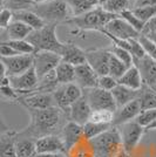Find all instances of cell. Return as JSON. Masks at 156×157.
I'll return each mask as SVG.
<instances>
[{
  "label": "cell",
  "instance_id": "cell-1",
  "mask_svg": "<svg viewBox=\"0 0 156 157\" xmlns=\"http://www.w3.org/2000/svg\"><path fill=\"white\" fill-rule=\"evenodd\" d=\"M29 114V124L19 131L20 136L38 140L47 135H60L62 128L69 121L68 115L58 107L39 110H27Z\"/></svg>",
  "mask_w": 156,
  "mask_h": 157
},
{
  "label": "cell",
  "instance_id": "cell-2",
  "mask_svg": "<svg viewBox=\"0 0 156 157\" xmlns=\"http://www.w3.org/2000/svg\"><path fill=\"white\" fill-rule=\"evenodd\" d=\"M119 15L109 13L104 11L101 6H98L96 8L92 10L87 13L79 15V17H72L66 24L69 26L74 27L75 31H73V34H80L85 32H101L104 29L113 19L117 18Z\"/></svg>",
  "mask_w": 156,
  "mask_h": 157
},
{
  "label": "cell",
  "instance_id": "cell-3",
  "mask_svg": "<svg viewBox=\"0 0 156 157\" xmlns=\"http://www.w3.org/2000/svg\"><path fill=\"white\" fill-rule=\"evenodd\" d=\"M95 157H117L124 149L117 127H111L98 137L89 140Z\"/></svg>",
  "mask_w": 156,
  "mask_h": 157
},
{
  "label": "cell",
  "instance_id": "cell-4",
  "mask_svg": "<svg viewBox=\"0 0 156 157\" xmlns=\"http://www.w3.org/2000/svg\"><path fill=\"white\" fill-rule=\"evenodd\" d=\"M57 27L58 24H47L41 29L33 31L26 40L32 44L33 47L35 48V52L47 51L61 55L65 47V42H61L59 40L57 35Z\"/></svg>",
  "mask_w": 156,
  "mask_h": 157
},
{
  "label": "cell",
  "instance_id": "cell-5",
  "mask_svg": "<svg viewBox=\"0 0 156 157\" xmlns=\"http://www.w3.org/2000/svg\"><path fill=\"white\" fill-rule=\"evenodd\" d=\"M32 10L47 24H66L73 17L71 8L65 0H49L44 4H37Z\"/></svg>",
  "mask_w": 156,
  "mask_h": 157
},
{
  "label": "cell",
  "instance_id": "cell-6",
  "mask_svg": "<svg viewBox=\"0 0 156 157\" xmlns=\"http://www.w3.org/2000/svg\"><path fill=\"white\" fill-rule=\"evenodd\" d=\"M117 129L120 131L124 149L129 154H131L136 149V147L141 142L143 135L146 132L144 127L138 124L136 121H131V122H128V123L119 125Z\"/></svg>",
  "mask_w": 156,
  "mask_h": 157
},
{
  "label": "cell",
  "instance_id": "cell-7",
  "mask_svg": "<svg viewBox=\"0 0 156 157\" xmlns=\"http://www.w3.org/2000/svg\"><path fill=\"white\" fill-rule=\"evenodd\" d=\"M1 68L8 76L21 75L34 66V54H19L11 58H0Z\"/></svg>",
  "mask_w": 156,
  "mask_h": 157
},
{
  "label": "cell",
  "instance_id": "cell-8",
  "mask_svg": "<svg viewBox=\"0 0 156 157\" xmlns=\"http://www.w3.org/2000/svg\"><path fill=\"white\" fill-rule=\"evenodd\" d=\"M85 94L93 110H117V105L111 92L104 90L100 87L86 89Z\"/></svg>",
  "mask_w": 156,
  "mask_h": 157
},
{
  "label": "cell",
  "instance_id": "cell-9",
  "mask_svg": "<svg viewBox=\"0 0 156 157\" xmlns=\"http://www.w3.org/2000/svg\"><path fill=\"white\" fill-rule=\"evenodd\" d=\"M62 61L61 55L57 53L40 51L34 53V68L38 78H41L48 73L55 71L58 65Z\"/></svg>",
  "mask_w": 156,
  "mask_h": 157
},
{
  "label": "cell",
  "instance_id": "cell-10",
  "mask_svg": "<svg viewBox=\"0 0 156 157\" xmlns=\"http://www.w3.org/2000/svg\"><path fill=\"white\" fill-rule=\"evenodd\" d=\"M87 62L98 73L99 76L109 75V62L111 53L109 48H94L86 51Z\"/></svg>",
  "mask_w": 156,
  "mask_h": 157
},
{
  "label": "cell",
  "instance_id": "cell-11",
  "mask_svg": "<svg viewBox=\"0 0 156 157\" xmlns=\"http://www.w3.org/2000/svg\"><path fill=\"white\" fill-rule=\"evenodd\" d=\"M10 78H11V86L18 92L20 96L34 93L39 83V78L37 75L34 66L24 74L18 76H10Z\"/></svg>",
  "mask_w": 156,
  "mask_h": 157
},
{
  "label": "cell",
  "instance_id": "cell-12",
  "mask_svg": "<svg viewBox=\"0 0 156 157\" xmlns=\"http://www.w3.org/2000/svg\"><path fill=\"white\" fill-rule=\"evenodd\" d=\"M18 103L26 110H39L57 107L53 93H32L28 95L20 96Z\"/></svg>",
  "mask_w": 156,
  "mask_h": 157
},
{
  "label": "cell",
  "instance_id": "cell-13",
  "mask_svg": "<svg viewBox=\"0 0 156 157\" xmlns=\"http://www.w3.org/2000/svg\"><path fill=\"white\" fill-rule=\"evenodd\" d=\"M102 31L109 33L113 36L122 40L138 39L141 36V33L137 32L134 27L130 26L129 24L126 20L122 19L120 15L117 18H115V19L111 20Z\"/></svg>",
  "mask_w": 156,
  "mask_h": 157
},
{
  "label": "cell",
  "instance_id": "cell-14",
  "mask_svg": "<svg viewBox=\"0 0 156 157\" xmlns=\"http://www.w3.org/2000/svg\"><path fill=\"white\" fill-rule=\"evenodd\" d=\"M99 78L98 73L88 62L75 67V82L84 90L99 87Z\"/></svg>",
  "mask_w": 156,
  "mask_h": 157
},
{
  "label": "cell",
  "instance_id": "cell-15",
  "mask_svg": "<svg viewBox=\"0 0 156 157\" xmlns=\"http://www.w3.org/2000/svg\"><path fill=\"white\" fill-rule=\"evenodd\" d=\"M141 111H142V108H141L140 100L136 98V100L131 101L129 103L117 108V110L114 114L113 125L114 127H119V125L124 124V123L135 121Z\"/></svg>",
  "mask_w": 156,
  "mask_h": 157
},
{
  "label": "cell",
  "instance_id": "cell-16",
  "mask_svg": "<svg viewBox=\"0 0 156 157\" xmlns=\"http://www.w3.org/2000/svg\"><path fill=\"white\" fill-rule=\"evenodd\" d=\"M92 113L93 109L88 102L86 94H84L82 98L72 105L69 111V121H73L80 125H85L89 121Z\"/></svg>",
  "mask_w": 156,
  "mask_h": 157
},
{
  "label": "cell",
  "instance_id": "cell-17",
  "mask_svg": "<svg viewBox=\"0 0 156 157\" xmlns=\"http://www.w3.org/2000/svg\"><path fill=\"white\" fill-rule=\"evenodd\" d=\"M60 136L64 140V143L66 147V152H69L72 148L82 140L84 136V125H80L73 121H68L62 128L60 132Z\"/></svg>",
  "mask_w": 156,
  "mask_h": 157
},
{
  "label": "cell",
  "instance_id": "cell-18",
  "mask_svg": "<svg viewBox=\"0 0 156 157\" xmlns=\"http://www.w3.org/2000/svg\"><path fill=\"white\" fill-rule=\"evenodd\" d=\"M134 66L141 73L143 82L146 85L154 87L156 86V61L150 58L148 54L140 59H134Z\"/></svg>",
  "mask_w": 156,
  "mask_h": 157
},
{
  "label": "cell",
  "instance_id": "cell-19",
  "mask_svg": "<svg viewBox=\"0 0 156 157\" xmlns=\"http://www.w3.org/2000/svg\"><path fill=\"white\" fill-rule=\"evenodd\" d=\"M37 152H66L64 140L60 135H47L35 141Z\"/></svg>",
  "mask_w": 156,
  "mask_h": 157
},
{
  "label": "cell",
  "instance_id": "cell-20",
  "mask_svg": "<svg viewBox=\"0 0 156 157\" xmlns=\"http://www.w3.org/2000/svg\"><path fill=\"white\" fill-rule=\"evenodd\" d=\"M19 131L14 129L2 130L0 136V157L17 156V140Z\"/></svg>",
  "mask_w": 156,
  "mask_h": 157
},
{
  "label": "cell",
  "instance_id": "cell-21",
  "mask_svg": "<svg viewBox=\"0 0 156 157\" xmlns=\"http://www.w3.org/2000/svg\"><path fill=\"white\" fill-rule=\"evenodd\" d=\"M61 59L67 63H71L73 66H80L87 62L86 51L81 47L75 45L74 42H66L64 51L61 53Z\"/></svg>",
  "mask_w": 156,
  "mask_h": 157
},
{
  "label": "cell",
  "instance_id": "cell-22",
  "mask_svg": "<svg viewBox=\"0 0 156 157\" xmlns=\"http://www.w3.org/2000/svg\"><path fill=\"white\" fill-rule=\"evenodd\" d=\"M32 32L33 29L29 26H27L26 24L14 20L6 29L2 31L1 42L10 41V40H26Z\"/></svg>",
  "mask_w": 156,
  "mask_h": 157
},
{
  "label": "cell",
  "instance_id": "cell-23",
  "mask_svg": "<svg viewBox=\"0 0 156 157\" xmlns=\"http://www.w3.org/2000/svg\"><path fill=\"white\" fill-rule=\"evenodd\" d=\"M14 13V20L15 21H21L24 24H26L27 26H29L33 31L41 29L42 27L47 25L45 20L41 17H39L33 10H22V11H15Z\"/></svg>",
  "mask_w": 156,
  "mask_h": 157
},
{
  "label": "cell",
  "instance_id": "cell-24",
  "mask_svg": "<svg viewBox=\"0 0 156 157\" xmlns=\"http://www.w3.org/2000/svg\"><path fill=\"white\" fill-rule=\"evenodd\" d=\"M117 82H119V85L128 87V88L134 89V90H141L143 85H144L141 73L137 69L136 66L134 65L127 69V72L117 80Z\"/></svg>",
  "mask_w": 156,
  "mask_h": 157
},
{
  "label": "cell",
  "instance_id": "cell-25",
  "mask_svg": "<svg viewBox=\"0 0 156 157\" xmlns=\"http://www.w3.org/2000/svg\"><path fill=\"white\" fill-rule=\"evenodd\" d=\"M113 98L116 102L117 108L122 107V105L129 103L131 101L136 100L140 96V90H134V89H130L128 87H124L122 85H117L113 90Z\"/></svg>",
  "mask_w": 156,
  "mask_h": 157
},
{
  "label": "cell",
  "instance_id": "cell-26",
  "mask_svg": "<svg viewBox=\"0 0 156 157\" xmlns=\"http://www.w3.org/2000/svg\"><path fill=\"white\" fill-rule=\"evenodd\" d=\"M55 73L60 86L75 82V66L61 61L55 68Z\"/></svg>",
  "mask_w": 156,
  "mask_h": 157
},
{
  "label": "cell",
  "instance_id": "cell-27",
  "mask_svg": "<svg viewBox=\"0 0 156 157\" xmlns=\"http://www.w3.org/2000/svg\"><path fill=\"white\" fill-rule=\"evenodd\" d=\"M71 8L73 17H79L99 6L98 0H65Z\"/></svg>",
  "mask_w": 156,
  "mask_h": 157
},
{
  "label": "cell",
  "instance_id": "cell-28",
  "mask_svg": "<svg viewBox=\"0 0 156 157\" xmlns=\"http://www.w3.org/2000/svg\"><path fill=\"white\" fill-rule=\"evenodd\" d=\"M35 154H37L35 140L18 135V140H17V156L33 157Z\"/></svg>",
  "mask_w": 156,
  "mask_h": 157
},
{
  "label": "cell",
  "instance_id": "cell-29",
  "mask_svg": "<svg viewBox=\"0 0 156 157\" xmlns=\"http://www.w3.org/2000/svg\"><path fill=\"white\" fill-rule=\"evenodd\" d=\"M140 103L142 110L156 109V90L148 85H143L142 89L140 90Z\"/></svg>",
  "mask_w": 156,
  "mask_h": 157
},
{
  "label": "cell",
  "instance_id": "cell-30",
  "mask_svg": "<svg viewBox=\"0 0 156 157\" xmlns=\"http://www.w3.org/2000/svg\"><path fill=\"white\" fill-rule=\"evenodd\" d=\"M60 87L55 71L48 73L44 78H39V83L34 93H54Z\"/></svg>",
  "mask_w": 156,
  "mask_h": 157
},
{
  "label": "cell",
  "instance_id": "cell-31",
  "mask_svg": "<svg viewBox=\"0 0 156 157\" xmlns=\"http://www.w3.org/2000/svg\"><path fill=\"white\" fill-rule=\"evenodd\" d=\"M113 124L111 123H96V122H87L84 125V136L86 140H93V138L98 137L101 134H103L104 131L109 130Z\"/></svg>",
  "mask_w": 156,
  "mask_h": 157
},
{
  "label": "cell",
  "instance_id": "cell-32",
  "mask_svg": "<svg viewBox=\"0 0 156 157\" xmlns=\"http://www.w3.org/2000/svg\"><path fill=\"white\" fill-rule=\"evenodd\" d=\"M67 157H95V155L91 142L86 138H82L76 145L72 148L69 152H67Z\"/></svg>",
  "mask_w": 156,
  "mask_h": 157
},
{
  "label": "cell",
  "instance_id": "cell-33",
  "mask_svg": "<svg viewBox=\"0 0 156 157\" xmlns=\"http://www.w3.org/2000/svg\"><path fill=\"white\" fill-rule=\"evenodd\" d=\"M53 96H54L55 105L58 107L59 109L65 111L66 114L68 115V117H69V111H71L72 103H71V101L68 100V98H67V95H66L64 86H60L58 89L53 93Z\"/></svg>",
  "mask_w": 156,
  "mask_h": 157
},
{
  "label": "cell",
  "instance_id": "cell-34",
  "mask_svg": "<svg viewBox=\"0 0 156 157\" xmlns=\"http://www.w3.org/2000/svg\"><path fill=\"white\" fill-rule=\"evenodd\" d=\"M130 5V0H109L106 5L101 6L104 11L109 13L120 15L123 11L128 10Z\"/></svg>",
  "mask_w": 156,
  "mask_h": 157
},
{
  "label": "cell",
  "instance_id": "cell-35",
  "mask_svg": "<svg viewBox=\"0 0 156 157\" xmlns=\"http://www.w3.org/2000/svg\"><path fill=\"white\" fill-rule=\"evenodd\" d=\"M128 68H129V67L126 65V63H123L121 60H119L116 56H114V55L111 54V62H109V75H111V76L119 80V78L123 75L124 73L127 72Z\"/></svg>",
  "mask_w": 156,
  "mask_h": 157
},
{
  "label": "cell",
  "instance_id": "cell-36",
  "mask_svg": "<svg viewBox=\"0 0 156 157\" xmlns=\"http://www.w3.org/2000/svg\"><path fill=\"white\" fill-rule=\"evenodd\" d=\"M120 17H121L123 20H126L130 26L134 27L137 32H140V33L143 32L146 24H144L141 19H138V18H137L136 15H135V13L133 12V10H131V8H128V10L123 11L122 13L120 14Z\"/></svg>",
  "mask_w": 156,
  "mask_h": 157
},
{
  "label": "cell",
  "instance_id": "cell-37",
  "mask_svg": "<svg viewBox=\"0 0 156 157\" xmlns=\"http://www.w3.org/2000/svg\"><path fill=\"white\" fill-rule=\"evenodd\" d=\"M109 51H111V53L114 56H116L119 60H121L128 67H131V66L134 65V59H133V55L130 54L129 51L124 49L122 47L116 46V45H113V44L109 47Z\"/></svg>",
  "mask_w": 156,
  "mask_h": 157
},
{
  "label": "cell",
  "instance_id": "cell-38",
  "mask_svg": "<svg viewBox=\"0 0 156 157\" xmlns=\"http://www.w3.org/2000/svg\"><path fill=\"white\" fill-rule=\"evenodd\" d=\"M64 89H65L66 95H67L68 100L71 101L72 105L74 102H76L78 100H80V98L84 96V94H85L84 89L76 82H72V83L64 85Z\"/></svg>",
  "mask_w": 156,
  "mask_h": 157
},
{
  "label": "cell",
  "instance_id": "cell-39",
  "mask_svg": "<svg viewBox=\"0 0 156 157\" xmlns=\"http://www.w3.org/2000/svg\"><path fill=\"white\" fill-rule=\"evenodd\" d=\"M5 42L12 48H14L19 54H34L35 53V48L27 40H10Z\"/></svg>",
  "mask_w": 156,
  "mask_h": 157
},
{
  "label": "cell",
  "instance_id": "cell-40",
  "mask_svg": "<svg viewBox=\"0 0 156 157\" xmlns=\"http://www.w3.org/2000/svg\"><path fill=\"white\" fill-rule=\"evenodd\" d=\"M35 5L34 0H5L2 7L10 8L11 11H22V10H32Z\"/></svg>",
  "mask_w": 156,
  "mask_h": 157
},
{
  "label": "cell",
  "instance_id": "cell-41",
  "mask_svg": "<svg viewBox=\"0 0 156 157\" xmlns=\"http://www.w3.org/2000/svg\"><path fill=\"white\" fill-rule=\"evenodd\" d=\"M138 19H141L147 24L150 19H153L156 15V5H148V6H141L136 8H131Z\"/></svg>",
  "mask_w": 156,
  "mask_h": 157
},
{
  "label": "cell",
  "instance_id": "cell-42",
  "mask_svg": "<svg viewBox=\"0 0 156 157\" xmlns=\"http://www.w3.org/2000/svg\"><path fill=\"white\" fill-rule=\"evenodd\" d=\"M114 114L115 113L111 110H93L89 121L96 122V123H111V124H113Z\"/></svg>",
  "mask_w": 156,
  "mask_h": 157
},
{
  "label": "cell",
  "instance_id": "cell-43",
  "mask_svg": "<svg viewBox=\"0 0 156 157\" xmlns=\"http://www.w3.org/2000/svg\"><path fill=\"white\" fill-rule=\"evenodd\" d=\"M136 121L138 124L142 127H148L150 123H153L156 121V109H149V110H142L140 113V115L136 117Z\"/></svg>",
  "mask_w": 156,
  "mask_h": 157
},
{
  "label": "cell",
  "instance_id": "cell-44",
  "mask_svg": "<svg viewBox=\"0 0 156 157\" xmlns=\"http://www.w3.org/2000/svg\"><path fill=\"white\" fill-rule=\"evenodd\" d=\"M0 94L4 101L13 102V101H19L20 95L18 92L14 89L12 86H0Z\"/></svg>",
  "mask_w": 156,
  "mask_h": 157
},
{
  "label": "cell",
  "instance_id": "cell-45",
  "mask_svg": "<svg viewBox=\"0 0 156 157\" xmlns=\"http://www.w3.org/2000/svg\"><path fill=\"white\" fill-rule=\"evenodd\" d=\"M14 21V13L13 11H11L10 8L2 7L1 12H0V28L1 31L6 29Z\"/></svg>",
  "mask_w": 156,
  "mask_h": 157
},
{
  "label": "cell",
  "instance_id": "cell-46",
  "mask_svg": "<svg viewBox=\"0 0 156 157\" xmlns=\"http://www.w3.org/2000/svg\"><path fill=\"white\" fill-rule=\"evenodd\" d=\"M138 41H140V44L142 45L146 54H148L150 58H153V59L156 61V45L155 44H154L153 41H150L147 36L142 35V34H141V36L138 38Z\"/></svg>",
  "mask_w": 156,
  "mask_h": 157
},
{
  "label": "cell",
  "instance_id": "cell-47",
  "mask_svg": "<svg viewBox=\"0 0 156 157\" xmlns=\"http://www.w3.org/2000/svg\"><path fill=\"white\" fill-rule=\"evenodd\" d=\"M117 85H119L117 80L111 76V75H103V76L99 78V87L104 89V90L111 92Z\"/></svg>",
  "mask_w": 156,
  "mask_h": 157
},
{
  "label": "cell",
  "instance_id": "cell-48",
  "mask_svg": "<svg viewBox=\"0 0 156 157\" xmlns=\"http://www.w3.org/2000/svg\"><path fill=\"white\" fill-rule=\"evenodd\" d=\"M19 55V53L17 52L14 48L7 45L6 42H1L0 45V58H11V56H15Z\"/></svg>",
  "mask_w": 156,
  "mask_h": 157
},
{
  "label": "cell",
  "instance_id": "cell-49",
  "mask_svg": "<svg viewBox=\"0 0 156 157\" xmlns=\"http://www.w3.org/2000/svg\"><path fill=\"white\" fill-rule=\"evenodd\" d=\"M149 32H156V15L146 24L144 29H143V32L141 34H146V33Z\"/></svg>",
  "mask_w": 156,
  "mask_h": 157
},
{
  "label": "cell",
  "instance_id": "cell-50",
  "mask_svg": "<svg viewBox=\"0 0 156 157\" xmlns=\"http://www.w3.org/2000/svg\"><path fill=\"white\" fill-rule=\"evenodd\" d=\"M33 157H67L65 152H37Z\"/></svg>",
  "mask_w": 156,
  "mask_h": 157
},
{
  "label": "cell",
  "instance_id": "cell-51",
  "mask_svg": "<svg viewBox=\"0 0 156 157\" xmlns=\"http://www.w3.org/2000/svg\"><path fill=\"white\" fill-rule=\"evenodd\" d=\"M148 5H156V0H134L131 8H136V7H141V6H148Z\"/></svg>",
  "mask_w": 156,
  "mask_h": 157
},
{
  "label": "cell",
  "instance_id": "cell-52",
  "mask_svg": "<svg viewBox=\"0 0 156 157\" xmlns=\"http://www.w3.org/2000/svg\"><path fill=\"white\" fill-rule=\"evenodd\" d=\"M142 35L147 36L150 41H153L156 45V32H149V33H146V34H142Z\"/></svg>",
  "mask_w": 156,
  "mask_h": 157
},
{
  "label": "cell",
  "instance_id": "cell-53",
  "mask_svg": "<svg viewBox=\"0 0 156 157\" xmlns=\"http://www.w3.org/2000/svg\"><path fill=\"white\" fill-rule=\"evenodd\" d=\"M146 129V132H149V131H155L156 130V121H154L153 123H150L148 127L144 128Z\"/></svg>",
  "mask_w": 156,
  "mask_h": 157
},
{
  "label": "cell",
  "instance_id": "cell-54",
  "mask_svg": "<svg viewBox=\"0 0 156 157\" xmlns=\"http://www.w3.org/2000/svg\"><path fill=\"white\" fill-rule=\"evenodd\" d=\"M108 1H109V0H98V4H99V6H103Z\"/></svg>",
  "mask_w": 156,
  "mask_h": 157
},
{
  "label": "cell",
  "instance_id": "cell-55",
  "mask_svg": "<svg viewBox=\"0 0 156 157\" xmlns=\"http://www.w3.org/2000/svg\"><path fill=\"white\" fill-rule=\"evenodd\" d=\"M47 1H49V0H34L35 5H37V4H44V2H47Z\"/></svg>",
  "mask_w": 156,
  "mask_h": 157
},
{
  "label": "cell",
  "instance_id": "cell-56",
  "mask_svg": "<svg viewBox=\"0 0 156 157\" xmlns=\"http://www.w3.org/2000/svg\"><path fill=\"white\" fill-rule=\"evenodd\" d=\"M153 88H154V89H155V90H156V86H154V87H153Z\"/></svg>",
  "mask_w": 156,
  "mask_h": 157
}]
</instances>
